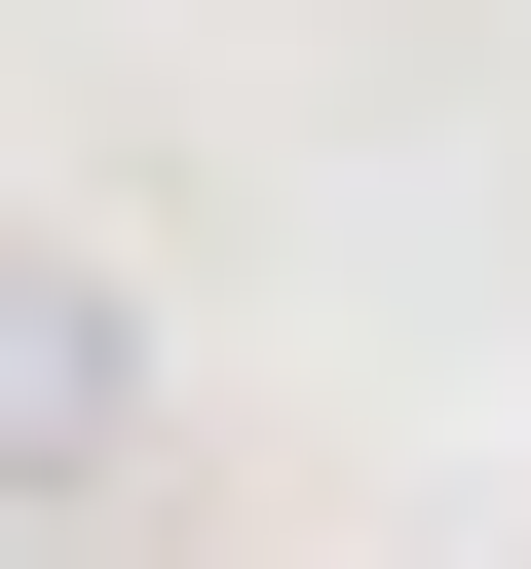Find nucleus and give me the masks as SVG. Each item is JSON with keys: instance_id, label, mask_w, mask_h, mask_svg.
Wrapping results in <instances>:
<instances>
[{"instance_id": "obj_1", "label": "nucleus", "mask_w": 531, "mask_h": 569, "mask_svg": "<svg viewBox=\"0 0 531 569\" xmlns=\"http://www.w3.org/2000/svg\"><path fill=\"white\" fill-rule=\"evenodd\" d=\"M152 418V342H114V266H0V493H77Z\"/></svg>"}]
</instances>
